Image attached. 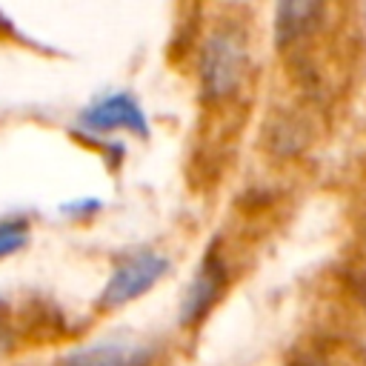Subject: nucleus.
Instances as JSON below:
<instances>
[{
    "label": "nucleus",
    "mask_w": 366,
    "mask_h": 366,
    "mask_svg": "<svg viewBox=\"0 0 366 366\" xmlns=\"http://www.w3.org/2000/svg\"><path fill=\"white\" fill-rule=\"evenodd\" d=\"M363 303H366V292H363Z\"/></svg>",
    "instance_id": "1a4fd4ad"
},
{
    "label": "nucleus",
    "mask_w": 366,
    "mask_h": 366,
    "mask_svg": "<svg viewBox=\"0 0 366 366\" xmlns=\"http://www.w3.org/2000/svg\"><path fill=\"white\" fill-rule=\"evenodd\" d=\"M80 123H83V129L97 132V134L100 132H132V134L143 137L149 132L140 103L126 92L106 94V97L94 100L92 106H86L80 112Z\"/></svg>",
    "instance_id": "20e7f679"
},
{
    "label": "nucleus",
    "mask_w": 366,
    "mask_h": 366,
    "mask_svg": "<svg viewBox=\"0 0 366 366\" xmlns=\"http://www.w3.org/2000/svg\"><path fill=\"white\" fill-rule=\"evenodd\" d=\"M226 263L217 252H209L200 266L194 269V277L189 280L186 292H183V300H180V323L183 326H197L209 312L212 306L220 300L223 289H226Z\"/></svg>",
    "instance_id": "7ed1b4c3"
},
{
    "label": "nucleus",
    "mask_w": 366,
    "mask_h": 366,
    "mask_svg": "<svg viewBox=\"0 0 366 366\" xmlns=\"http://www.w3.org/2000/svg\"><path fill=\"white\" fill-rule=\"evenodd\" d=\"M166 269H169V260L157 252H149V249L123 257L112 269V274H109V280L97 297V306L100 309H120V306L137 300L166 274Z\"/></svg>",
    "instance_id": "f03ea898"
},
{
    "label": "nucleus",
    "mask_w": 366,
    "mask_h": 366,
    "mask_svg": "<svg viewBox=\"0 0 366 366\" xmlns=\"http://www.w3.org/2000/svg\"><path fill=\"white\" fill-rule=\"evenodd\" d=\"M152 346L143 340H94L71 349L57 366H149Z\"/></svg>",
    "instance_id": "39448f33"
},
{
    "label": "nucleus",
    "mask_w": 366,
    "mask_h": 366,
    "mask_svg": "<svg viewBox=\"0 0 366 366\" xmlns=\"http://www.w3.org/2000/svg\"><path fill=\"white\" fill-rule=\"evenodd\" d=\"M326 14V6L320 3H280L274 11V40L277 46H292L295 40H303L312 34Z\"/></svg>",
    "instance_id": "423d86ee"
},
{
    "label": "nucleus",
    "mask_w": 366,
    "mask_h": 366,
    "mask_svg": "<svg viewBox=\"0 0 366 366\" xmlns=\"http://www.w3.org/2000/svg\"><path fill=\"white\" fill-rule=\"evenodd\" d=\"M303 366H326V363H303Z\"/></svg>",
    "instance_id": "6e6552de"
},
{
    "label": "nucleus",
    "mask_w": 366,
    "mask_h": 366,
    "mask_svg": "<svg viewBox=\"0 0 366 366\" xmlns=\"http://www.w3.org/2000/svg\"><path fill=\"white\" fill-rule=\"evenodd\" d=\"M249 71V40L234 26L212 29L197 54V77L200 92L212 103H223L234 97Z\"/></svg>",
    "instance_id": "f257e3e1"
},
{
    "label": "nucleus",
    "mask_w": 366,
    "mask_h": 366,
    "mask_svg": "<svg viewBox=\"0 0 366 366\" xmlns=\"http://www.w3.org/2000/svg\"><path fill=\"white\" fill-rule=\"evenodd\" d=\"M29 240V223L23 217H9L0 220V257L14 254L17 249H23Z\"/></svg>",
    "instance_id": "0eeeda50"
}]
</instances>
